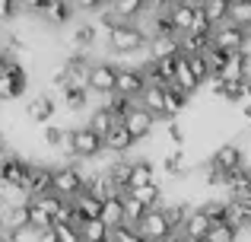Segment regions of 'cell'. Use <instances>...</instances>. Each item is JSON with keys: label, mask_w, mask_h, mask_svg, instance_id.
<instances>
[{"label": "cell", "mask_w": 251, "mask_h": 242, "mask_svg": "<svg viewBox=\"0 0 251 242\" xmlns=\"http://www.w3.org/2000/svg\"><path fill=\"white\" fill-rule=\"evenodd\" d=\"M29 86V77H25V67L19 61H6V67L0 70V102H13L25 93Z\"/></svg>", "instance_id": "5"}, {"label": "cell", "mask_w": 251, "mask_h": 242, "mask_svg": "<svg viewBox=\"0 0 251 242\" xmlns=\"http://www.w3.org/2000/svg\"><path fill=\"white\" fill-rule=\"evenodd\" d=\"M242 204H245V217H248V230H251V198H242Z\"/></svg>", "instance_id": "49"}, {"label": "cell", "mask_w": 251, "mask_h": 242, "mask_svg": "<svg viewBox=\"0 0 251 242\" xmlns=\"http://www.w3.org/2000/svg\"><path fill=\"white\" fill-rule=\"evenodd\" d=\"M127 194H134V198L143 201L147 207H162V188H159V182H153V185H143V188H130Z\"/></svg>", "instance_id": "34"}, {"label": "cell", "mask_w": 251, "mask_h": 242, "mask_svg": "<svg viewBox=\"0 0 251 242\" xmlns=\"http://www.w3.org/2000/svg\"><path fill=\"white\" fill-rule=\"evenodd\" d=\"M25 191H29L32 198H42V194L54 191V169L32 162L29 166V179H25Z\"/></svg>", "instance_id": "12"}, {"label": "cell", "mask_w": 251, "mask_h": 242, "mask_svg": "<svg viewBox=\"0 0 251 242\" xmlns=\"http://www.w3.org/2000/svg\"><path fill=\"white\" fill-rule=\"evenodd\" d=\"M80 233H83V242H111V230L105 226V220H83L80 223Z\"/></svg>", "instance_id": "26"}, {"label": "cell", "mask_w": 251, "mask_h": 242, "mask_svg": "<svg viewBox=\"0 0 251 242\" xmlns=\"http://www.w3.org/2000/svg\"><path fill=\"white\" fill-rule=\"evenodd\" d=\"M29 166H32V162H25L23 156H16V153L0 156V182H3V185L25 188V179H29Z\"/></svg>", "instance_id": "9"}, {"label": "cell", "mask_w": 251, "mask_h": 242, "mask_svg": "<svg viewBox=\"0 0 251 242\" xmlns=\"http://www.w3.org/2000/svg\"><path fill=\"white\" fill-rule=\"evenodd\" d=\"M54 233H57V239H61V242H83L80 226H74V223H57Z\"/></svg>", "instance_id": "40"}, {"label": "cell", "mask_w": 251, "mask_h": 242, "mask_svg": "<svg viewBox=\"0 0 251 242\" xmlns=\"http://www.w3.org/2000/svg\"><path fill=\"white\" fill-rule=\"evenodd\" d=\"M213 230V220H210V214L203 211V207H194V214L188 217V223L181 226V233L184 236H191V239H207V233Z\"/></svg>", "instance_id": "18"}, {"label": "cell", "mask_w": 251, "mask_h": 242, "mask_svg": "<svg viewBox=\"0 0 251 242\" xmlns=\"http://www.w3.org/2000/svg\"><path fill=\"white\" fill-rule=\"evenodd\" d=\"M162 207H166V214H169L172 226H175L178 233H181V226L188 223V217L194 214V207H191L188 201H172V204H162Z\"/></svg>", "instance_id": "30"}, {"label": "cell", "mask_w": 251, "mask_h": 242, "mask_svg": "<svg viewBox=\"0 0 251 242\" xmlns=\"http://www.w3.org/2000/svg\"><path fill=\"white\" fill-rule=\"evenodd\" d=\"M124 207H127V223L130 226H137L143 217H147V211H150V207L143 204V201H137L134 194H124Z\"/></svg>", "instance_id": "38"}, {"label": "cell", "mask_w": 251, "mask_h": 242, "mask_svg": "<svg viewBox=\"0 0 251 242\" xmlns=\"http://www.w3.org/2000/svg\"><path fill=\"white\" fill-rule=\"evenodd\" d=\"M6 61H10V54H6V51H3V48H0V70H3V67H6Z\"/></svg>", "instance_id": "50"}, {"label": "cell", "mask_w": 251, "mask_h": 242, "mask_svg": "<svg viewBox=\"0 0 251 242\" xmlns=\"http://www.w3.org/2000/svg\"><path fill=\"white\" fill-rule=\"evenodd\" d=\"M175 86H178V89H184V93H188V96H194L197 89L203 86V83L197 80V74H194V70H191V64H188V54H184V51H181V54H178V70H175Z\"/></svg>", "instance_id": "20"}, {"label": "cell", "mask_w": 251, "mask_h": 242, "mask_svg": "<svg viewBox=\"0 0 251 242\" xmlns=\"http://www.w3.org/2000/svg\"><path fill=\"white\" fill-rule=\"evenodd\" d=\"M134 143H137V137L127 131V124H124V121H118L115 128L105 134V150H108V153H115V156L130 153V150H134Z\"/></svg>", "instance_id": "16"}, {"label": "cell", "mask_w": 251, "mask_h": 242, "mask_svg": "<svg viewBox=\"0 0 251 242\" xmlns=\"http://www.w3.org/2000/svg\"><path fill=\"white\" fill-rule=\"evenodd\" d=\"M188 99H191V96L184 93V89H178L175 83H169V86H166V118L169 121L178 118V115L188 108Z\"/></svg>", "instance_id": "23"}, {"label": "cell", "mask_w": 251, "mask_h": 242, "mask_svg": "<svg viewBox=\"0 0 251 242\" xmlns=\"http://www.w3.org/2000/svg\"><path fill=\"white\" fill-rule=\"evenodd\" d=\"M213 45L223 51H229V54H235V51H245L248 48V29H242V26L235 23H223L213 29Z\"/></svg>", "instance_id": "7"}, {"label": "cell", "mask_w": 251, "mask_h": 242, "mask_svg": "<svg viewBox=\"0 0 251 242\" xmlns=\"http://www.w3.org/2000/svg\"><path fill=\"white\" fill-rule=\"evenodd\" d=\"M102 106L108 108V112L115 115L118 121H124V115H127L130 108L137 106V102H134V99H127V96H121V93H111V96H105V102H102Z\"/></svg>", "instance_id": "32"}, {"label": "cell", "mask_w": 251, "mask_h": 242, "mask_svg": "<svg viewBox=\"0 0 251 242\" xmlns=\"http://www.w3.org/2000/svg\"><path fill=\"white\" fill-rule=\"evenodd\" d=\"M140 106L150 108L156 118H166V86H159V83H150V86L143 89V96H140Z\"/></svg>", "instance_id": "21"}, {"label": "cell", "mask_w": 251, "mask_h": 242, "mask_svg": "<svg viewBox=\"0 0 251 242\" xmlns=\"http://www.w3.org/2000/svg\"><path fill=\"white\" fill-rule=\"evenodd\" d=\"M169 242H172V239H169Z\"/></svg>", "instance_id": "54"}, {"label": "cell", "mask_w": 251, "mask_h": 242, "mask_svg": "<svg viewBox=\"0 0 251 242\" xmlns=\"http://www.w3.org/2000/svg\"><path fill=\"white\" fill-rule=\"evenodd\" d=\"M172 242H201V239H191V236H184V233H175Z\"/></svg>", "instance_id": "48"}, {"label": "cell", "mask_w": 251, "mask_h": 242, "mask_svg": "<svg viewBox=\"0 0 251 242\" xmlns=\"http://www.w3.org/2000/svg\"><path fill=\"white\" fill-rule=\"evenodd\" d=\"M188 64H191V70L197 74L201 83H207L210 77H213V67H210V61H207V51H203V54H188Z\"/></svg>", "instance_id": "39"}, {"label": "cell", "mask_w": 251, "mask_h": 242, "mask_svg": "<svg viewBox=\"0 0 251 242\" xmlns=\"http://www.w3.org/2000/svg\"><path fill=\"white\" fill-rule=\"evenodd\" d=\"M162 169H166L169 175H188V156H184V150L181 147H175L172 153H166L162 156Z\"/></svg>", "instance_id": "29"}, {"label": "cell", "mask_w": 251, "mask_h": 242, "mask_svg": "<svg viewBox=\"0 0 251 242\" xmlns=\"http://www.w3.org/2000/svg\"><path fill=\"white\" fill-rule=\"evenodd\" d=\"M89 93H96V96H111V93H118V67L111 61H96L92 64V70H89Z\"/></svg>", "instance_id": "6"}, {"label": "cell", "mask_w": 251, "mask_h": 242, "mask_svg": "<svg viewBox=\"0 0 251 242\" xmlns=\"http://www.w3.org/2000/svg\"><path fill=\"white\" fill-rule=\"evenodd\" d=\"M86 185H89V172H83V166H74V162H67V166L54 169V191L61 194V198L74 201L76 194L86 191Z\"/></svg>", "instance_id": "3"}, {"label": "cell", "mask_w": 251, "mask_h": 242, "mask_svg": "<svg viewBox=\"0 0 251 242\" xmlns=\"http://www.w3.org/2000/svg\"><path fill=\"white\" fill-rule=\"evenodd\" d=\"M203 10H207V16H210L213 26H223V23H229L232 0H203Z\"/></svg>", "instance_id": "31"}, {"label": "cell", "mask_w": 251, "mask_h": 242, "mask_svg": "<svg viewBox=\"0 0 251 242\" xmlns=\"http://www.w3.org/2000/svg\"><path fill=\"white\" fill-rule=\"evenodd\" d=\"M210 160H213L216 166L223 169V172H239V169L245 166V153H242L239 143H223V147L216 150Z\"/></svg>", "instance_id": "17"}, {"label": "cell", "mask_w": 251, "mask_h": 242, "mask_svg": "<svg viewBox=\"0 0 251 242\" xmlns=\"http://www.w3.org/2000/svg\"><path fill=\"white\" fill-rule=\"evenodd\" d=\"M156 182V169L150 160H134L130 166V188H143V185H153Z\"/></svg>", "instance_id": "25"}, {"label": "cell", "mask_w": 251, "mask_h": 242, "mask_svg": "<svg viewBox=\"0 0 251 242\" xmlns=\"http://www.w3.org/2000/svg\"><path fill=\"white\" fill-rule=\"evenodd\" d=\"M74 13H76V6H74V0H48L45 3V10L38 13V19H42L45 26H67L70 19H74Z\"/></svg>", "instance_id": "13"}, {"label": "cell", "mask_w": 251, "mask_h": 242, "mask_svg": "<svg viewBox=\"0 0 251 242\" xmlns=\"http://www.w3.org/2000/svg\"><path fill=\"white\" fill-rule=\"evenodd\" d=\"M166 137H169L172 143H175V147H184V140H188V134H184V128H181V124H178L175 118H172V121L166 124Z\"/></svg>", "instance_id": "43"}, {"label": "cell", "mask_w": 251, "mask_h": 242, "mask_svg": "<svg viewBox=\"0 0 251 242\" xmlns=\"http://www.w3.org/2000/svg\"><path fill=\"white\" fill-rule=\"evenodd\" d=\"M38 242H61V239H57V233H54V230H45L42 236H38Z\"/></svg>", "instance_id": "46"}, {"label": "cell", "mask_w": 251, "mask_h": 242, "mask_svg": "<svg viewBox=\"0 0 251 242\" xmlns=\"http://www.w3.org/2000/svg\"><path fill=\"white\" fill-rule=\"evenodd\" d=\"M124 124H127V131L137 137V143H140L143 137L153 134V128H156V115L150 112V108H143L140 102H137V106L130 108L127 115H124Z\"/></svg>", "instance_id": "10"}, {"label": "cell", "mask_w": 251, "mask_h": 242, "mask_svg": "<svg viewBox=\"0 0 251 242\" xmlns=\"http://www.w3.org/2000/svg\"><path fill=\"white\" fill-rule=\"evenodd\" d=\"M102 220H105V226H108V230H118V226L127 223V207H124V194H115V198L105 201V207H102Z\"/></svg>", "instance_id": "19"}, {"label": "cell", "mask_w": 251, "mask_h": 242, "mask_svg": "<svg viewBox=\"0 0 251 242\" xmlns=\"http://www.w3.org/2000/svg\"><path fill=\"white\" fill-rule=\"evenodd\" d=\"M175 3V0H147L150 13H169V6Z\"/></svg>", "instance_id": "45"}, {"label": "cell", "mask_w": 251, "mask_h": 242, "mask_svg": "<svg viewBox=\"0 0 251 242\" xmlns=\"http://www.w3.org/2000/svg\"><path fill=\"white\" fill-rule=\"evenodd\" d=\"M74 204H76V211H80L83 220H99V217H102L105 201H99L92 191H83V194H76V198H74Z\"/></svg>", "instance_id": "24"}, {"label": "cell", "mask_w": 251, "mask_h": 242, "mask_svg": "<svg viewBox=\"0 0 251 242\" xmlns=\"http://www.w3.org/2000/svg\"><path fill=\"white\" fill-rule=\"evenodd\" d=\"M220 77L226 83H239V80H248L251 77V54L248 51H235V54L226 57V64H223Z\"/></svg>", "instance_id": "14"}, {"label": "cell", "mask_w": 251, "mask_h": 242, "mask_svg": "<svg viewBox=\"0 0 251 242\" xmlns=\"http://www.w3.org/2000/svg\"><path fill=\"white\" fill-rule=\"evenodd\" d=\"M96 38H99L96 23H80V26H74V32H70V48L74 51H89L92 45H96Z\"/></svg>", "instance_id": "22"}, {"label": "cell", "mask_w": 251, "mask_h": 242, "mask_svg": "<svg viewBox=\"0 0 251 242\" xmlns=\"http://www.w3.org/2000/svg\"><path fill=\"white\" fill-rule=\"evenodd\" d=\"M239 226H232V223H213V230L207 233V239L203 242H239Z\"/></svg>", "instance_id": "36"}, {"label": "cell", "mask_w": 251, "mask_h": 242, "mask_svg": "<svg viewBox=\"0 0 251 242\" xmlns=\"http://www.w3.org/2000/svg\"><path fill=\"white\" fill-rule=\"evenodd\" d=\"M229 23L242 26V29L251 32V0H239V3H232V10H229Z\"/></svg>", "instance_id": "37"}, {"label": "cell", "mask_w": 251, "mask_h": 242, "mask_svg": "<svg viewBox=\"0 0 251 242\" xmlns=\"http://www.w3.org/2000/svg\"><path fill=\"white\" fill-rule=\"evenodd\" d=\"M61 99H64V108H67V112H83L86 106H89V89L86 86H67L61 93Z\"/></svg>", "instance_id": "27"}, {"label": "cell", "mask_w": 251, "mask_h": 242, "mask_svg": "<svg viewBox=\"0 0 251 242\" xmlns=\"http://www.w3.org/2000/svg\"><path fill=\"white\" fill-rule=\"evenodd\" d=\"M10 236H13V242H38V236H42V233L35 230V226H16V230H10Z\"/></svg>", "instance_id": "41"}, {"label": "cell", "mask_w": 251, "mask_h": 242, "mask_svg": "<svg viewBox=\"0 0 251 242\" xmlns=\"http://www.w3.org/2000/svg\"><path fill=\"white\" fill-rule=\"evenodd\" d=\"M115 124H118V118H115V115H111V112H108V108H105V106H99L96 112L89 115V128H92V131H99V134H102V137L108 134V131L115 128Z\"/></svg>", "instance_id": "35"}, {"label": "cell", "mask_w": 251, "mask_h": 242, "mask_svg": "<svg viewBox=\"0 0 251 242\" xmlns=\"http://www.w3.org/2000/svg\"><path fill=\"white\" fill-rule=\"evenodd\" d=\"M137 230L143 233V239L147 242H169L172 236H175V226H172V220H169V214H166V207H150L147 211V217L137 223Z\"/></svg>", "instance_id": "4"}, {"label": "cell", "mask_w": 251, "mask_h": 242, "mask_svg": "<svg viewBox=\"0 0 251 242\" xmlns=\"http://www.w3.org/2000/svg\"><path fill=\"white\" fill-rule=\"evenodd\" d=\"M232 3H239V0H232Z\"/></svg>", "instance_id": "53"}, {"label": "cell", "mask_w": 251, "mask_h": 242, "mask_svg": "<svg viewBox=\"0 0 251 242\" xmlns=\"http://www.w3.org/2000/svg\"><path fill=\"white\" fill-rule=\"evenodd\" d=\"M29 226H35L38 233H45V230H54V217H51V214L45 211L42 204L29 201Z\"/></svg>", "instance_id": "33"}, {"label": "cell", "mask_w": 251, "mask_h": 242, "mask_svg": "<svg viewBox=\"0 0 251 242\" xmlns=\"http://www.w3.org/2000/svg\"><path fill=\"white\" fill-rule=\"evenodd\" d=\"M245 89H248V102H251V77L245 80Z\"/></svg>", "instance_id": "51"}, {"label": "cell", "mask_w": 251, "mask_h": 242, "mask_svg": "<svg viewBox=\"0 0 251 242\" xmlns=\"http://www.w3.org/2000/svg\"><path fill=\"white\" fill-rule=\"evenodd\" d=\"M242 118H245V124H251V102L242 106Z\"/></svg>", "instance_id": "47"}, {"label": "cell", "mask_w": 251, "mask_h": 242, "mask_svg": "<svg viewBox=\"0 0 251 242\" xmlns=\"http://www.w3.org/2000/svg\"><path fill=\"white\" fill-rule=\"evenodd\" d=\"M102 150H105V137L99 134V131H92L89 124L70 128L67 156H74V160H96V156H102Z\"/></svg>", "instance_id": "2"}, {"label": "cell", "mask_w": 251, "mask_h": 242, "mask_svg": "<svg viewBox=\"0 0 251 242\" xmlns=\"http://www.w3.org/2000/svg\"><path fill=\"white\" fill-rule=\"evenodd\" d=\"M42 137H45V143H48L51 150H64V153H67V147H70V128H61V124H48Z\"/></svg>", "instance_id": "28"}, {"label": "cell", "mask_w": 251, "mask_h": 242, "mask_svg": "<svg viewBox=\"0 0 251 242\" xmlns=\"http://www.w3.org/2000/svg\"><path fill=\"white\" fill-rule=\"evenodd\" d=\"M248 179H251V166H248ZM248 198H251V188H248Z\"/></svg>", "instance_id": "52"}, {"label": "cell", "mask_w": 251, "mask_h": 242, "mask_svg": "<svg viewBox=\"0 0 251 242\" xmlns=\"http://www.w3.org/2000/svg\"><path fill=\"white\" fill-rule=\"evenodd\" d=\"M147 74H143V67H118V93L127 96V99L140 102L143 89H147Z\"/></svg>", "instance_id": "8"}, {"label": "cell", "mask_w": 251, "mask_h": 242, "mask_svg": "<svg viewBox=\"0 0 251 242\" xmlns=\"http://www.w3.org/2000/svg\"><path fill=\"white\" fill-rule=\"evenodd\" d=\"M197 6H201V3H194V0H175V3L169 6V19H172V26H175L178 35L191 32L194 16H197Z\"/></svg>", "instance_id": "15"}, {"label": "cell", "mask_w": 251, "mask_h": 242, "mask_svg": "<svg viewBox=\"0 0 251 242\" xmlns=\"http://www.w3.org/2000/svg\"><path fill=\"white\" fill-rule=\"evenodd\" d=\"M19 0H0V23H13L19 16Z\"/></svg>", "instance_id": "42"}, {"label": "cell", "mask_w": 251, "mask_h": 242, "mask_svg": "<svg viewBox=\"0 0 251 242\" xmlns=\"http://www.w3.org/2000/svg\"><path fill=\"white\" fill-rule=\"evenodd\" d=\"M105 38H108L111 54H137L150 48V32L140 23H115Z\"/></svg>", "instance_id": "1"}, {"label": "cell", "mask_w": 251, "mask_h": 242, "mask_svg": "<svg viewBox=\"0 0 251 242\" xmlns=\"http://www.w3.org/2000/svg\"><path fill=\"white\" fill-rule=\"evenodd\" d=\"M54 112H57V99H54V96H48V93L32 96V99L25 102V118L35 121V124H51Z\"/></svg>", "instance_id": "11"}, {"label": "cell", "mask_w": 251, "mask_h": 242, "mask_svg": "<svg viewBox=\"0 0 251 242\" xmlns=\"http://www.w3.org/2000/svg\"><path fill=\"white\" fill-rule=\"evenodd\" d=\"M74 6L76 10H86V13H96L105 6V0H74Z\"/></svg>", "instance_id": "44"}]
</instances>
